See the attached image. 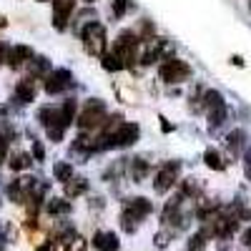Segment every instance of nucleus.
I'll use <instances>...</instances> for the list:
<instances>
[{"mask_svg":"<svg viewBox=\"0 0 251 251\" xmlns=\"http://www.w3.org/2000/svg\"><path fill=\"white\" fill-rule=\"evenodd\" d=\"M75 113H78V103H75V98H68L60 106H43L38 111V123L46 128V136L50 141L60 143L66 138L68 126L75 121Z\"/></svg>","mask_w":251,"mask_h":251,"instance_id":"nucleus-1","label":"nucleus"},{"mask_svg":"<svg viewBox=\"0 0 251 251\" xmlns=\"http://www.w3.org/2000/svg\"><path fill=\"white\" fill-rule=\"evenodd\" d=\"M153 211V203L146 199V196H133V199H126L123 208H121V226L126 234H133L138 224Z\"/></svg>","mask_w":251,"mask_h":251,"instance_id":"nucleus-2","label":"nucleus"},{"mask_svg":"<svg viewBox=\"0 0 251 251\" xmlns=\"http://www.w3.org/2000/svg\"><path fill=\"white\" fill-rule=\"evenodd\" d=\"M103 121H106V103L100 98H88L75 113V126L80 128V133L98 128V126H103Z\"/></svg>","mask_w":251,"mask_h":251,"instance_id":"nucleus-3","label":"nucleus"},{"mask_svg":"<svg viewBox=\"0 0 251 251\" xmlns=\"http://www.w3.org/2000/svg\"><path fill=\"white\" fill-rule=\"evenodd\" d=\"M138 48L141 40L136 35V30H121L113 40V55L123 63V68H131L133 63H138Z\"/></svg>","mask_w":251,"mask_h":251,"instance_id":"nucleus-4","label":"nucleus"},{"mask_svg":"<svg viewBox=\"0 0 251 251\" xmlns=\"http://www.w3.org/2000/svg\"><path fill=\"white\" fill-rule=\"evenodd\" d=\"M80 43L91 55H103L106 53V46H108V33H106V25L98 23V20H88L86 25L80 28Z\"/></svg>","mask_w":251,"mask_h":251,"instance_id":"nucleus-5","label":"nucleus"},{"mask_svg":"<svg viewBox=\"0 0 251 251\" xmlns=\"http://www.w3.org/2000/svg\"><path fill=\"white\" fill-rule=\"evenodd\" d=\"M158 78L169 86H176V83H183L191 78V66L181 58H166L158 68Z\"/></svg>","mask_w":251,"mask_h":251,"instance_id":"nucleus-6","label":"nucleus"},{"mask_svg":"<svg viewBox=\"0 0 251 251\" xmlns=\"http://www.w3.org/2000/svg\"><path fill=\"white\" fill-rule=\"evenodd\" d=\"M178 174H181V161H166L153 178V191L156 194H169L178 181Z\"/></svg>","mask_w":251,"mask_h":251,"instance_id":"nucleus-7","label":"nucleus"},{"mask_svg":"<svg viewBox=\"0 0 251 251\" xmlns=\"http://www.w3.org/2000/svg\"><path fill=\"white\" fill-rule=\"evenodd\" d=\"M73 86V73L68 68H58V71H50L46 78H43V91L48 96H60L63 91H68Z\"/></svg>","mask_w":251,"mask_h":251,"instance_id":"nucleus-8","label":"nucleus"},{"mask_svg":"<svg viewBox=\"0 0 251 251\" xmlns=\"http://www.w3.org/2000/svg\"><path fill=\"white\" fill-rule=\"evenodd\" d=\"M141 136V128L138 123H131V121H123V126L116 131L113 136V149H131V146L138 141Z\"/></svg>","mask_w":251,"mask_h":251,"instance_id":"nucleus-9","label":"nucleus"},{"mask_svg":"<svg viewBox=\"0 0 251 251\" xmlns=\"http://www.w3.org/2000/svg\"><path fill=\"white\" fill-rule=\"evenodd\" d=\"M73 8H75V0H53V28L55 30L68 28V18Z\"/></svg>","mask_w":251,"mask_h":251,"instance_id":"nucleus-10","label":"nucleus"},{"mask_svg":"<svg viewBox=\"0 0 251 251\" xmlns=\"http://www.w3.org/2000/svg\"><path fill=\"white\" fill-rule=\"evenodd\" d=\"M143 46V53L138 55V63L141 66H151V63H156L161 55H163V48H166V40L163 38H151V40H146Z\"/></svg>","mask_w":251,"mask_h":251,"instance_id":"nucleus-11","label":"nucleus"},{"mask_svg":"<svg viewBox=\"0 0 251 251\" xmlns=\"http://www.w3.org/2000/svg\"><path fill=\"white\" fill-rule=\"evenodd\" d=\"M35 58V53H33V48L30 46H23V43H18V46H13L10 50H8V66L10 68H23V66H28V63Z\"/></svg>","mask_w":251,"mask_h":251,"instance_id":"nucleus-12","label":"nucleus"},{"mask_svg":"<svg viewBox=\"0 0 251 251\" xmlns=\"http://www.w3.org/2000/svg\"><path fill=\"white\" fill-rule=\"evenodd\" d=\"M38 96V80L33 78H20L15 86V100L18 103H33Z\"/></svg>","mask_w":251,"mask_h":251,"instance_id":"nucleus-13","label":"nucleus"},{"mask_svg":"<svg viewBox=\"0 0 251 251\" xmlns=\"http://www.w3.org/2000/svg\"><path fill=\"white\" fill-rule=\"evenodd\" d=\"M91 246L96 251H118L121 249V241H118V236L113 231H96Z\"/></svg>","mask_w":251,"mask_h":251,"instance_id":"nucleus-14","label":"nucleus"},{"mask_svg":"<svg viewBox=\"0 0 251 251\" xmlns=\"http://www.w3.org/2000/svg\"><path fill=\"white\" fill-rule=\"evenodd\" d=\"M149 171H151V163L146 161L143 156H136V158L128 161V174H131V181L133 183H141L146 176H149Z\"/></svg>","mask_w":251,"mask_h":251,"instance_id":"nucleus-15","label":"nucleus"},{"mask_svg":"<svg viewBox=\"0 0 251 251\" xmlns=\"http://www.w3.org/2000/svg\"><path fill=\"white\" fill-rule=\"evenodd\" d=\"M25 68H28V78L38 80V78H43V75L50 73V60H48L46 55H35Z\"/></svg>","mask_w":251,"mask_h":251,"instance_id":"nucleus-16","label":"nucleus"},{"mask_svg":"<svg viewBox=\"0 0 251 251\" xmlns=\"http://www.w3.org/2000/svg\"><path fill=\"white\" fill-rule=\"evenodd\" d=\"M8 166H10V171L20 174V171H28L30 166H33V156L28 151H13L8 156Z\"/></svg>","mask_w":251,"mask_h":251,"instance_id":"nucleus-17","label":"nucleus"},{"mask_svg":"<svg viewBox=\"0 0 251 251\" xmlns=\"http://www.w3.org/2000/svg\"><path fill=\"white\" fill-rule=\"evenodd\" d=\"M86 191H88V178H83V176H73L71 181L63 183V194H66V199L83 196Z\"/></svg>","mask_w":251,"mask_h":251,"instance_id":"nucleus-18","label":"nucleus"},{"mask_svg":"<svg viewBox=\"0 0 251 251\" xmlns=\"http://www.w3.org/2000/svg\"><path fill=\"white\" fill-rule=\"evenodd\" d=\"M226 149L231 151V156H241L244 149H246V131L244 128H236L226 136Z\"/></svg>","mask_w":251,"mask_h":251,"instance_id":"nucleus-19","label":"nucleus"},{"mask_svg":"<svg viewBox=\"0 0 251 251\" xmlns=\"http://www.w3.org/2000/svg\"><path fill=\"white\" fill-rule=\"evenodd\" d=\"M73 211V206H71V201L68 199H48L46 201V214L48 216H55V219H60V216H66V214H71Z\"/></svg>","mask_w":251,"mask_h":251,"instance_id":"nucleus-20","label":"nucleus"},{"mask_svg":"<svg viewBox=\"0 0 251 251\" xmlns=\"http://www.w3.org/2000/svg\"><path fill=\"white\" fill-rule=\"evenodd\" d=\"M71 153L73 156H83V158H88L93 153V138L88 133H80L73 143H71Z\"/></svg>","mask_w":251,"mask_h":251,"instance_id":"nucleus-21","label":"nucleus"},{"mask_svg":"<svg viewBox=\"0 0 251 251\" xmlns=\"http://www.w3.org/2000/svg\"><path fill=\"white\" fill-rule=\"evenodd\" d=\"M203 163H206L211 171H226V161L221 158V153H219L216 149H206V151H203Z\"/></svg>","mask_w":251,"mask_h":251,"instance_id":"nucleus-22","label":"nucleus"},{"mask_svg":"<svg viewBox=\"0 0 251 251\" xmlns=\"http://www.w3.org/2000/svg\"><path fill=\"white\" fill-rule=\"evenodd\" d=\"M53 176H55V181H60V183L71 181V178H73V166H71V161H58V163L53 166Z\"/></svg>","mask_w":251,"mask_h":251,"instance_id":"nucleus-23","label":"nucleus"},{"mask_svg":"<svg viewBox=\"0 0 251 251\" xmlns=\"http://www.w3.org/2000/svg\"><path fill=\"white\" fill-rule=\"evenodd\" d=\"M208 113V128L211 131H216L219 126L226 121V116H228V108L226 106H219V108H211V111H206Z\"/></svg>","mask_w":251,"mask_h":251,"instance_id":"nucleus-24","label":"nucleus"},{"mask_svg":"<svg viewBox=\"0 0 251 251\" xmlns=\"http://www.w3.org/2000/svg\"><path fill=\"white\" fill-rule=\"evenodd\" d=\"M5 194H8V199H10L13 203H25V194H23V188H20V181H18V178H13V181L5 186Z\"/></svg>","mask_w":251,"mask_h":251,"instance_id":"nucleus-25","label":"nucleus"},{"mask_svg":"<svg viewBox=\"0 0 251 251\" xmlns=\"http://www.w3.org/2000/svg\"><path fill=\"white\" fill-rule=\"evenodd\" d=\"M219 106H226V100L219 91H206L203 93V108L211 111V108H219Z\"/></svg>","mask_w":251,"mask_h":251,"instance_id":"nucleus-26","label":"nucleus"},{"mask_svg":"<svg viewBox=\"0 0 251 251\" xmlns=\"http://www.w3.org/2000/svg\"><path fill=\"white\" fill-rule=\"evenodd\" d=\"M208 239H211V236H208V231H206V228H201V231H196L191 239H188V249L186 251H201Z\"/></svg>","mask_w":251,"mask_h":251,"instance_id":"nucleus-27","label":"nucleus"},{"mask_svg":"<svg viewBox=\"0 0 251 251\" xmlns=\"http://www.w3.org/2000/svg\"><path fill=\"white\" fill-rule=\"evenodd\" d=\"M100 66L106 68V71H111V73H118V71H123V63L113 55V53H103L100 55Z\"/></svg>","mask_w":251,"mask_h":251,"instance_id":"nucleus-28","label":"nucleus"},{"mask_svg":"<svg viewBox=\"0 0 251 251\" xmlns=\"http://www.w3.org/2000/svg\"><path fill=\"white\" fill-rule=\"evenodd\" d=\"M88 249V239L83 236H73L71 241H66V251H86Z\"/></svg>","mask_w":251,"mask_h":251,"instance_id":"nucleus-29","label":"nucleus"},{"mask_svg":"<svg viewBox=\"0 0 251 251\" xmlns=\"http://www.w3.org/2000/svg\"><path fill=\"white\" fill-rule=\"evenodd\" d=\"M111 13H113V18H123L126 13H128V0H113Z\"/></svg>","mask_w":251,"mask_h":251,"instance_id":"nucleus-30","label":"nucleus"},{"mask_svg":"<svg viewBox=\"0 0 251 251\" xmlns=\"http://www.w3.org/2000/svg\"><path fill=\"white\" fill-rule=\"evenodd\" d=\"M35 161H43L46 158V149H43V143L40 141H33V153H30Z\"/></svg>","mask_w":251,"mask_h":251,"instance_id":"nucleus-31","label":"nucleus"},{"mask_svg":"<svg viewBox=\"0 0 251 251\" xmlns=\"http://www.w3.org/2000/svg\"><path fill=\"white\" fill-rule=\"evenodd\" d=\"M244 174H246V178L251 181V146L244 151Z\"/></svg>","mask_w":251,"mask_h":251,"instance_id":"nucleus-32","label":"nucleus"},{"mask_svg":"<svg viewBox=\"0 0 251 251\" xmlns=\"http://www.w3.org/2000/svg\"><path fill=\"white\" fill-rule=\"evenodd\" d=\"M35 251H58V244H55L53 239H48V241H43V244H40Z\"/></svg>","mask_w":251,"mask_h":251,"instance_id":"nucleus-33","label":"nucleus"},{"mask_svg":"<svg viewBox=\"0 0 251 251\" xmlns=\"http://www.w3.org/2000/svg\"><path fill=\"white\" fill-rule=\"evenodd\" d=\"M169 236H171L169 231H163V234H156V246H158V249H163L166 244H169Z\"/></svg>","mask_w":251,"mask_h":251,"instance_id":"nucleus-34","label":"nucleus"},{"mask_svg":"<svg viewBox=\"0 0 251 251\" xmlns=\"http://www.w3.org/2000/svg\"><path fill=\"white\" fill-rule=\"evenodd\" d=\"M8 50H10V48L3 43V40H0V66H3V63H8Z\"/></svg>","mask_w":251,"mask_h":251,"instance_id":"nucleus-35","label":"nucleus"},{"mask_svg":"<svg viewBox=\"0 0 251 251\" xmlns=\"http://www.w3.org/2000/svg\"><path fill=\"white\" fill-rule=\"evenodd\" d=\"M8 158V143L0 138V166H3V161Z\"/></svg>","mask_w":251,"mask_h":251,"instance_id":"nucleus-36","label":"nucleus"},{"mask_svg":"<svg viewBox=\"0 0 251 251\" xmlns=\"http://www.w3.org/2000/svg\"><path fill=\"white\" fill-rule=\"evenodd\" d=\"M241 241H244V246H249V249H251V226H249L246 231L241 234Z\"/></svg>","mask_w":251,"mask_h":251,"instance_id":"nucleus-37","label":"nucleus"},{"mask_svg":"<svg viewBox=\"0 0 251 251\" xmlns=\"http://www.w3.org/2000/svg\"><path fill=\"white\" fill-rule=\"evenodd\" d=\"M161 128H163L166 133H169V131H174V126H171L169 121H166V118H161Z\"/></svg>","mask_w":251,"mask_h":251,"instance_id":"nucleus-38","label":"nucleus"},{"mask_svg":"<svg viewBox=\"0 0 251 251\" xmlns=\"http://www.w3.org/2000/svg\"><path fill=\"white\" fill-rule=\"evenodd\" d=\"M5 116H8V106H3V103H0V121H5Z\"/></svg>","mask_w":251,"mask_h":251,"instance_id":"nucleus-39","label":"nucleus"},{"mask_svg":"<svg viewBox=\"0 0 251 251\" xmlns=\"http://www.w3.org/2000/svg\"><path fill=\"white\" fill-rule=\"evenodd\" d=\"M5 25H8V20H5L3 15H0V28H5Z\"/></svg>","mask_w":251,"mask_h":251,"instance_id":"nucleus-40","label":"nucleus"},{"mask_svg":"<svg viewBox=\"0 0 251 251\" xmlns=\"http://www.w3.org/2000/svg\"><path fill=\"white\" fill-rule=\"evenodd\" d=\"M83 3H88V5H93V3H98V0H83Z\"/></svg>","mask_w":251,"mask_h":251,"instance_id":"nucleus-41","label":"nucleus"},{"mask_svg":"<svg viewBox=\"0 0 251 251\" xmlns=\"http://www.w3.org/2000/svg\"><path fill=\"white\" fill-rule=\"evenodd\" d=\"M3 246H5V239H0V251H3Z\"/></svg>","mask_w":251,"mask_h":251,"instance_id":"nucleus-42","label":"nucleus"},{"mask_svg":"<svg viewBox=\"0 0 251 251\" xmlns=\"http://www.w3.org/2000/svg\"><path fill=\"white\" fill-rule=\"evenodd\" d=\"M0 239H5V236H3V224H0Z\"/></svg>","mask_w":251,"mask_h":251,"instance_id":"nucleus-43","label":"nucleus"},{"mask_svg":"<svg viewBox=\"0 0 251 251\" xmlns=\"http://www.w3.org/2000/svg\"><path fill=\"white\" fill-rule=\"evenodd\" d=\"M40 3H43V0H40Z\"/></svg>","mask_w":251,"mask_h":251,"instance_id":"nucleus-44","label":"nucleus"},{"mask_svg":"<svg viewBox=\"0 0 251 251\" xmlns=\"http://www.w3.org/2000/svg\"><path fill=\"white\" fill-rule=\"evenodd\" d=\"M249 8H251V5H249Z\"/></svg>","mask_w":251,"mask_h":251,"instance_id":"nucleus-45","label":"nucleus"}]
</instances>
